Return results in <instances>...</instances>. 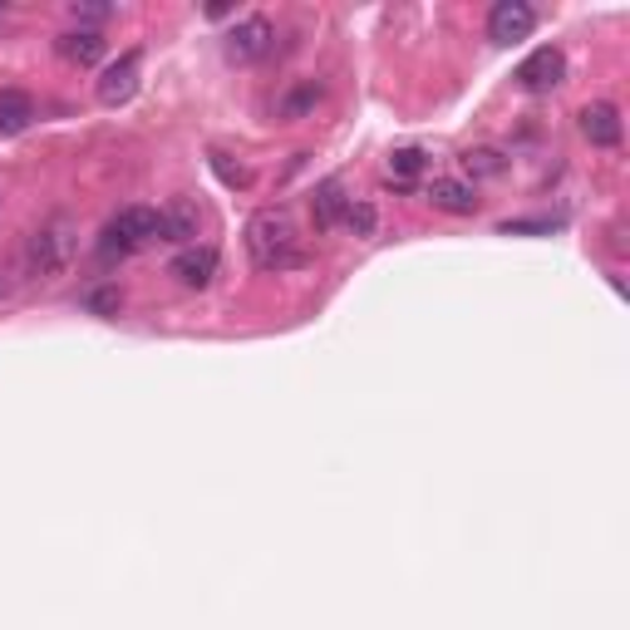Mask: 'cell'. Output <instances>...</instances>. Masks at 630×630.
<instances>
[{"mask_svg":"<svg viewBox=\"0 0 630 630\" xmlns=\"http://www.w3.org/2000/svg\"><path fill=\"white\" fill-rule=\"evenodd\" d=\"M429 202L439 212H449V217H473L478 212V192L468 188V182H458V178H433L429 182Z\"/></svg>","mask_w":630,"mask_h":630,"instance_id":"cell-11","label":"cell"},{"mask_svg":"<svg viewBox=\"0 0 630 630\" xmlns=\"http://www.w3.org/2000/svg\"><path fill=\"white\" fill-rule=\"evenodd\" d=\"M54 50H60V60H70V64H79V70H89V64L104 60L109 40L99 36V30H64V36L54 40Z\"/></svg>","mask_w":630,"mask_h":630,"instance_id":"cell-10","label":"cell"},{"mask_svg":"<svg viewBox=\"0 0 630 630\" xmlns=\"http://www.w3.org/2000/svg\"><path fill=\"white\" fill-rule=\"evenodd\" d=\"M198 237V208L192 202H173L158 212V242H192Z\"/></svg>","mask_w":630,"mask_h":630,"instance_id":"cell-13","label":"cell"},{"mask_svg":"<svg viewBox=\"0 0 630 630\" xmlns=\"http://www.w3.org/2000/svg\"><path fill=\"white\" fill-rule=\"evenodd\" d=\"M148 242H158V212L153 208L113 212L104 222V232H99V251H104V257H133V251H143Z\"/></svg>","mask_w":630,"mask_h":630,"instance_id":"cell-3","label":"cell"},{"mask_svg":"<svg viewBox=\"0 0 630 630\" xmlns=\"http://www.w3.org/2000/svg\"><path fill=\"white\" fill-rule=\"evenodd\" d=\"M561 74H567V60H561L557 44H542V50H532L518 64V84L527 89V94H547V89H557Z\"/></svg>","mask_w":630,"mask_h":630,"instance_id":"cell-7","label":"cell"},{"mask_svg":"<svg viewBox=\"0 0 630 630\" xmlns=\"http://www.w3.org/2000/svg\"><path fill=\"white\" fill-rule=\"evenodd\" d=\"M346 188H340L336 178L330 182H320L316 188V202H311V212H316V227L320 232H330V227H340V217H346Z\"/></svg>","mask_w":630,"mask_h":630,"instance_id":"cell-14","label":"cell"},{"mask_svg":"<svg viewBox=\"0 0 630 630\" xmlns=\"http://www.w3.org/2000/svg\"><path fill=\"white\" fill-rule=\"evenodd\" d=\"M30 123H36V99H30L26 89H0V133L16 139Z\"/></svg>","mask_w":630,"mask_h":630,"instance_id":"cell-12","label":"cell"},{"mask_svg":"<svg viewBox=\"0 0 630 630\" xmlns=\"http://www.w3.org/2000/svg\"><path fill=\"white\" fill-rule=\"evenodd\" d=\"M537 30V10L527 6V0H498L492 6V16H488V40L492 44H518V40H527Z\"/></svg>","mask_w":630,"mask_h":630,"instance_id":"cell-6","label":"cell"},{"mask_svg":"<svg viewBox=\"0 0 630 630\" xmlns=\"http://www.w3.org/2000/svg\"><path fill=\"white\" fill-rule=\"evenodd\" d=\"M74 251H79V227H74V217L60 212L26 237V247H20V271H26V281H60L64 271H70Z\"/></svg>","mask_w":630,"mask_h":630,"instance_id":"cell-2","label":"cell"},{"mask_svg":"<svg viewBox=\"0 0 630 630\" xmlns=\"http://www.w3.org/2000/svg\"><path fill=\"white\" fill-rule=\"evenodd\" d=\"M0 16H6V10H0Z\"/></svg>","mask_w":630,"mask_h":630,"instance_id":"cell-20","label":"cell"},{"mask_svg":"<svg viewBox=\"0 0 630 630\" xmlns=\"http://www.w3.org/2000/svg\"><path fill=\"white\" fill-rule=\"evenodd\" d=\"M139 74H143V54L139 50H123L119 60H113L109 70L99 74V104H109V109L129 104V99L139 94Z\"/></svg>","mask_w":630,"mask_h":630,"instance_id":"cell-5","label":"cell"},{"mask_svg":"<svg viewBox=\"0 0 630 630\" xmlns=\"http://www.w3.org/2000/svg\"><path fill=\"white\" fill-rule=\"evenodd\" d=\"M621 109L616 104H587L581 109V139L591 148H621Z\"/></svg>","mask_w":630,"mask_h":630,"instance_id":"cell-9","label":"cell"},{"mask_svg":"<svg viewBox=\"0 0 630 630\" xmlns=\"http://www.w3.org/2000/svg\"><path fill=\"white\" fill-rule=\"evenodd\" d=\"M423 163H429L423 148H399V153L389 158V178H394V182H414L423 173Z\"/></svg>","mask_w":630,"mask_h":630,"instance_id":"cell-17","label":"cell"},{"mask_svg":"<svg viewBox=\"0 0 630 630\" xmlns=\"http://www.w3.org/2000/svg\"><path fill=\"white\" fill-rule=\"evenodd\" d=\"M463 168H468L473 178H502V173H508L502 153H492V148H468V153H463Z\"/></svg>","mask_w":630,"mask_h":630,"instance_id":"cell-16","label":"cell"},{"mask_svg":"<svg viewBox=\"0 0 630 630\" xmlns=\"http://www.w3.org/2000/svg\"><path fill=\"white\" fill-rule=\"evenodd\" d=\"M113 16V6H74V20H94V26H99V20H109Z\"/></svg>","mask_w":630,"mask_h":630,"instance_id":"cell-19","label":"cell"},{"mask_svg":"<svg viewBox=\"0 0 630 630\" xmlns=\"http://www.w3.org/2000/svg\"><path fill=\"white\" fill-rule=\"evenodd\" d=\"M222 50H227V60H232V64H257V60H267V54L277 50V26H271L267 16H242L232 30H227Z\"/></svg>","mask_w":630,"mask_h":630,"instance_id":"cell-4","label":"cell"},{"mask_svg":"<svg viewBox=\"0 0 630 630\" xmlns=\"http://www.w3.org/2000/svg\"><path fill=\"white\" fill-rule=\"evenodd\" d=\"M217 267H222V257H217V247H198L192 242L188 251H178L173 257V277H178V286H188V291H202V286H212V277H217Z\"/></svg>","mask_w":630,"mask_h":630,"instance_id":"cell-8","label":"cell"},{"mask_svg":"<svg viewBox=\"0 0 630 630\" xmlns=\"http://www.w3.org/2000/svg\"><path fill=\"white\" fill-rule=\"evenodd\" d=\"M340 227H350L354 237H374L380 232V208L374 202H346V217H340Z\"/></svg>","mask_w":630,"mask_h":630,"instance_id":"cell-15","label":"cell"},{"mask_svg":"<svg viewBox=\"0 0 630 630\" xmlns=\"http://www.w3.org/2000/svg\"><path fill=\"white\" fill-rule=\"evenodd\" d=\"M316 99H320V84H301V89H291V94L281 99V113H286V119H296V113L316 109Z\"/></svg>","mask_w":630,"mask_h":630,"instance_id":"cell-18","label":"cell"},{"mask_svg":"<svg viewBox=\"0 0 630 630\" xmlns=\"http://www.w3.org/2000/svg\"><path fill=\"white\" fill-rule=\"evenodd\" d=\"M247 257H251V267L257 271H296V267H306V242H301V232H296V222L286 212H257L247 222Z\"/></svg>","mask_w":630,"mask_h":630,"instance_id":"cell-1","label":"cell"}]
</instances>
